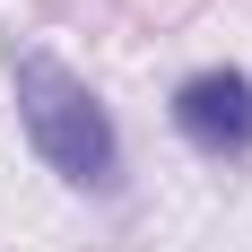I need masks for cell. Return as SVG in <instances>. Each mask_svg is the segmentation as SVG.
<instances>
[{"label": "cell", "mask_w": 252, "mask_h": 252, "mask_svg": "<svg viewBox=\"0 0 252 252\" xmlns=\"http://www.w3.org/2000/svg\"><path fill=\"white\" fill-rule=\"evenodd\" d=\"M165 113H174V130L200 157H218V165H226V157H252V78L226 70V61H218V70H191Z\"/></svg>", "instance_id": "2"}, {"label": "cell", "mask_w": 252, "mask_h": 252, "mask_svg": "<svg viewBox=\"0 0 252 252\" xmlns=\"http://www.w3.org/2000/svg\"><path fill=\"white\" fill-rule=\"evenodd\" d=\"M9 96H18L26 148L44 157L70 191H96V200L122 191V130H113V113L96 104V87L78 70H61L44 44H18L9 52Z\"/></svg>", "instance_id": "1"}]
</instances>
